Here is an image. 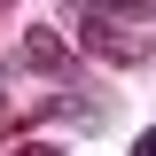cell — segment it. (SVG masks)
Listing matches in <instances>:
<instances>
[{"mask_svg": "<svg viewBox=\"0 0 156 156\" xmlns=\"http://www.w3.org/2000/svg\"><path fill=\"white\" fill-rule=\"evenodd\" d=\"M0 8H8V0H0Z\"/></svg>", "mask_w": 156, "mask_h": 156, "instance_id": "7", "label": "cell"}, {"mask_svg": "<svg viewBox=\"0 0 156 156\" xmlns=\"http://www.w3.org/2000/svg\"><path fill=\"white\" fill-rule=\"evenodd\" d=\"M78 47H94L101 62H140L148 55V39H140V23L133 16H109V8H94V0H86V8H78Z\"/></svg>", "mask_w": 156, "mask_h": 156, "instance_id": "1", "label": "cell"}, {"mask_svg": "<svg viewBox=\"0 0 156 156\" xmlns=\"http://www.w3.org/2000/svg\"><path fill=\"white\" fill-rule=\"evenodd\" d=\"M47 117H62V125H86V133H94V125H101V101H70V94H62V101H47Z\"/></svg>", "mask_w": 156, "mask_h": 156, "instance_id": "3", "label": "cell"}, {"mask_svg": "<svg viewBox=\"0 0 156 156\" xmlns=\"http://www.w3.org/2000/svg\"><path fill=\"white\" fill-rule=\"evenodd\" d=\"M23 62H31V70H70V47H62V31L55 23H31V39H23Z\"/></svg>", "mask_w": 156, "mask_h": 156, "instance_id": "2", "label": "cell"}, {"mask_svg": "<svg viewBox=\"0 0 156 156\" xmlns=\"http://www.w3.org/2000/svg\"><path fill=\"white\" fill-rule=\"evenodd\" d=\"M16 156H62V148H47V140H23V148H16Z\"/></svg>", "mask_w": 156, "mask_h": 156, "instance_id": "5", "label": "cell"}, {"mask_svg": "<svg viewBox=\"0 0 156 156\" xmlns=\"http://www.w3.org/2000/svg\"><path fill=\"white\" fill-rule=\"evenodd\" d=\"M133 156H156V125H148V133H140V148H133Z\"/></svg>", "mask_w": 156, "mask_h": 156, "instance_id": "6", "label": "cell"}, {"mask_svg": "<svg viewBox=\"0 0 156 156\" xmlns=\"http://www.w3.org/2000/svg\"><path fill=\"white\" fill-rule=\"evenodd\" d=\"M94 8H109V16H133V23H148V0H94Z\"/></svg>", "mask_w": 156, "mask_h": 156, "instance_id": "4", "label": "cell"}]
</instances>
